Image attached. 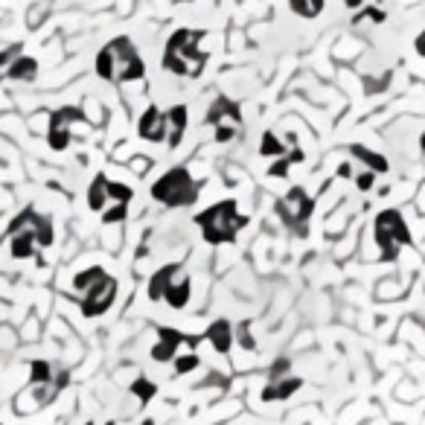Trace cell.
I'll return each instance as SVG.
<instances>
[{
  "label": "cell",
  "mask_w": 425,
  "mask_h": 425,
  "mask_svg": "<svg viewBox=\"0 0 425 425\" xmlns=\"http://www.w3.org/2000/svg\"><path fill=\"white\" fill-rule=\"evenodd\" d=\"M97 76L111 82V85H123V82H140L146 79V62L131 44L129 36H119L108 41L97 53Z\"/></svg>",
  "instance_id": "1"
},
{
  "label": "cell",
  "mask_w": 425,
  "mask_h": 425,
  "mask_svg": "<svg viewBox=\"0 0 425 425\" xmlns=\"http://www.w3.org/2000/svg\"><path fill=\"white\" fill-rule=\"evenodd\" d=\"M201 230V239L207 245H230V242L239 239V233L248 227V216L239 212V204L236 198H222L216 204L204 207L201 212H195L193 219Z\"/></svg>",
  "instance_id": "2"
},
{
  "label": "cell",
  "mask_w": 425,
  "mask_h": 425,
  "mask_svg": "<svg viewBox=\"0 0 425 425\" xmlns=\"http://www.w3.org/2000/svg\"><path fill=\"white\" fill-rule=\"evenodd\" d=\"M201 38H204V29H175L166 41L163 58H161L163 70L184 76V79H198L207 65V53L201 50Z\"/></svg>",
  "instance_id": "3"
},
{
  "label": "cell",
  "mask_w": 425,
  "mask_h": 425,
  "mask_svg": "<svg viewBox=\"0 0 425 425\" xmlns=\"http://www.w3.org/2000/svg\"><path fill=\"white\" fill-rule=\"evenodd\" d=\"M146 294L151 303H166L172 309H184L193 297V277L187 274L184 262L161 265L146 283Z\"/></svg>",
  "instance_id": "4"
},
{
  "label": "cell",
  "mask_w": 425,
  "mask_h": 425,
  "mask_svg": "<svg viewBox=\"0 0 425 425\" xmlns=\"http://www.w3.org/2000/svg\"><path fill=\"white\" fill-rule=\"evenodd\" d=\"M198 193H201V184L193 178V172L187 166L166 169L161 178L151 181V187H149V195L155 198L161 207H166V210L193 207L198 201Z\"/></svg>",
  "instance_id": "5"
},
{
  "label": "cell",
  "mask_w": 425,
  "mask_h": 425,
  "mask_svg": "<svg viewBox=\"0 0 425 425\" xmlns=\"http://www.w3.org/2000/svg\"><path fill=\"white\" fill-rule=\"evenodd\" d=\"M373 239H376V248H379V259L382 262L399 259L402 248L414 245V236H411V227H408L405 216H402L399 210H393V207L376 212V219H373Z\"/></svg>",
  "instance_id": "6"
},
{
  "label": "cell",
  "mask_w": 425,
  "mask_h": 425,
  "mask_svg": "<svg viewBox=\"0 0 425 425\" xmlns=\"http://www.w3.org/2000/svg\"><path fill=\"white\" fill-rule=\"evenodd\" d=\"M274 212L294 236L306 239L309 236V219L315 212V198L306 193V187H291L286 195H280L274 201Z\"/></svg>",
  "instance_id": "7"
},
{
  "label": "cell",
  "mask_w": 425,
  "mask_h": 425,
  "mask_svg": "<svg viewBox=\"0 0 425 425\" xmlns=\"http://www.w3.org/2000/svg\"><path fill=\"white\" fill-rule=\"evenodd\" d=\"M204 123L212 129V140L216 143H230L236 137H242V129H245V117H242L239 102H233L230 97H216L207 108Z\"/></svg>",
  "instance_id": "8"
},
{
  "label": "cell",
  "mask_w": 425,
  "mask_h": 425,
  "mask_svg": "<svg viewBox=\"0 0 425 425\" xmlns=\"http://www.w3.org/2000/svg\"><path fill=\"white\" fill-rule=\"evenodd\" d=\"M117 294H119V280L114 274H108V271H102V274L90 283L87 289H82L79 294H70V297L76 300L82 318L94 321V318H102L114 306Z\"/></svg>",
  "instance_id": "9"
},
{
  "label": "cell",
  "mask_w": 425,
  "mask_h": 425,
  "mask_svg": "<svg viewBox=\"0 0 425 425\" xmlns=\"http://www.w3.org/2000/svg\"><path fill=\"white\" fill-rule=\"evenodd\" d=\"M73 126H85V117L79 108L73 105H65L58 108L53 117H50V129H47V143L53 151H65L73 140Z\"/></svg>",
  "instance_id": "10"
},
{
  "label": "cell",
  "mask_w": 425,
  "mask_h": 425,
  "mask_svg": "<svg viewBox=\"0 0 425 425\" xmlns=\"http://www.w3.org/2000/svg\"><path fill=\"white\" fill-rule=\"evenodd\" d=\"M187 344L195 347L198 338L184 335V332L175 329V326H158V341L151 344L149 358H151V361H158V364H172L175 355L181 353V347H187Z\"/></svg>",
  "instance_id": "11"
},
{
  "label": "cell",
  "mask_w": 425,
  "mask_h": 425,
  "mask_svg": "<svg viewBox=\"0 0 425 425\" xmlns=\"http://www.w3.org/2000/svg\"><path fill=\"white\" fill-rule=\"evenodd\" d=\"M137 137L146 143H166V111L149 105L137 119Z\"/></svg>",
  "instance_id": "12"
},
{
  "label": "cell",
  "mask_w": 425,
  "mask_h": 425,
  "mask_svg": "<svg viewBox=\"0 0 425 425\" xmlns=\"http://www.w3.org/2000/svg\"><path fill=\"white\" fill-rule=\"evenodd\" d=\"M300 387H303V379H297V376H277V379H268V382L262 384L259 399H262L265 405H271V402H286V399L294 397Z\"/></svg>",
  "instance_id": "13"
},
{
  "label": "cell",
  "mask_w": 425,
  "mask_h": 425,
  "mask_svg": "<svg viewBox=\"0 0 425 425\" xmlns=\"http://www.w3.org/2000/svg\"><path fill=\"white\" fill-rule=\"evenodd\" d=\"M187 129H190V108L187 105L166 108V149H178L184 143Z\"/></svg>",
  "instance_id": "14"
},
{
  "label": "cell",
  "mask_w": 425,
  "mask_h": 425,
  "mask_svg": "<svg viewBox=\"0 0 425 425\" xmlns=\"http://www.w3.org/2000/svg\"><path fill=\"white\" fill-rule=\"evenodd\" d=\"M204 341L216 350V353H222V355H227L230 350H233V341H236V332H233V323L230 321H212L210 326H207V332H204Z\"/></svg>",
  "instance_id": "15"
},
{
  "label": "cell",
  "mask_w": 425,
  "mask_h": 425,
  "mask_svg": "<svg viewBox=\"0 0 425 425\" xmlns=\"http://www.w3.org/2000/svg\"><path fill=\"white\" fill-rule=\"evenodd\" d=\"M350 155H353V161H358L364 169H370V172H376V175L390 172L387 158L379 155L376 149H367V146H361V143H353V146H350Z\"/></svg>",
  "instance_id": "16"
},
{
  "label": "cell",
  "mask_w": 425,
  "mask_h": 425,
  "mask_svg": "<svg viewBox=\"0 0 425 425\" xmlns=\"http://www.w3.org/2000/svg\"><path fill=\"white\" fill-rule=\"evenodd\" d=\"M38 76V62L33 55H18L15 62L0 73V79H12V82H33Z\"/></svg>",
  "instance_id": "17"
},
{
  "label": "cell",
  "mask_w": 425,
  "mask_h": 425,
  "mask_svg": "<svg viewBox=\"0 0 425 425\" xmlns=\"http://www.w3.org/2000/svg\"><path fill=\"white\" fill-rule=\"evenodd\" d=\"M108 207V175L97 172L94 181L87 184V210L90 212H102Z\"/></svg>",
  "instance_id": "18"
},
{
  "label": "cell",
  "mask_w": 425,
  "mask_h": 425,
  "mask_svg": "<svg viewBox=\"0 0 425 425\" xmlns=\"http://www.w3.org/2000/svg\"><path fill=\"white\" fill-rule=\"evenodd\" d=\"M33 230H36V239H38V248H50L55 242V227H53V219L47 212H38L33 216Z\"/></svg>",
  "instance_id": "19"
},
{
  "label": "cell",
  "mask_w": 425,
  "mask_h": 425,
  "mask_svg": "<svg viewBox=\"0 0 425 425\" xmlns=\"http://www.w3.org/2000/svg\"><path fill=\"white\" fill-rule=\"evenodd\" d=\"M129 393L140 399V405H149L151 399L158 397V382H151L149 376H137V379L129 384Z\"/></svg>",
  "instance_id": "20"
},
{
  "label": "cell",
  "mask_w": 425,
  "mask_h": 425,
  "mask_svg": "<svg viewBox=\"0 0 425 425\" xmlns=\"http://www.w3.org/2000/svg\"><path fill=\"white\" fill-rule=\"evenodd\" d=\"M259 155L262 158H283V155H289V149L274 131H265L259 140Z\"/></svg>",
  "instance_id": "21"
},
{
  "label": "cell",
  "mask_w": 425,
  "mask_h": 425,
  "mask_svg": "<svg viewBox=\"0 0 425 425\" xmlns=\"http://www.w3.org/2000/svg\"><path fill=\"white\" fill-rule=\"evenodd\" d=\"M131 198H134V190L129 184L108 178V204H131Z\"/></svg>",
  "instance_id": "22"
},
{
  "label": "cell",
  "mask_w": 425,
  "mask_h": 425,
  "mask_svg": "<svg viewBox=\"0 0 425 425\" xmlns=\"http://www.w3.org/2000/svg\"><path fill=\"white\" fill-rule=\"evenodd\" d=\"M297 161H303V151H291V155H283V158H274V163L268 166V178H286L289 175V169H291V163H297Z\"/></svg>",
  "instance_id": "23"
},
{
  "label": "cell",
  "mask_w": 425,
  "mask_h": 425,
  "mask_svg": "<svg viewBox=\"0 0 425 425\" xmlns=\"http://www.w3.org/2000/svg\"><path fill=\"white\" fill-rule=\"evenodd\" d=\"M172 367H175V376H187L201 367V358H198V353H178Z\"/></svg>",
  "instance_id": "24"
},
{
  "label": "cell",
  "mask_w": 425,
  "mask_h": 425,
  "mask_svg": "<svg viewBox=\"0 0 425 425\" xmlns=\"http://www.w3.org/2000/svg\"><path fill=\"white\" fill-rule=\"evenodd\" d=\"M289 6L300 18H318L323 12V0H289Z\"/></svg>",
  "instance_id": "25"
},
{
  "label": "cell",
  "mask_w": 425,
  "mask_h": 425,
  "mask_svg": "<svg viewBox=\"0 0 425 425\" xmlns=\"http://www.w3.org/2000/svg\"><path fill=\"white\" fill-rule=\"evenodd\" d=\"M99 222L105 225V227H111V225H119V222H126V216H129V204H108L102 212H99Z\"/></svg>",
  "instance_id": "26"
},
{
  "label": "cell",
  "mask_w": 425,
  "mask_h": 425,
  "mask_svg": "<svg viewBox=\"0 0 425 425\" xmlns=\"http://www.w3.org/2000/svg\"><path fill=\"white\" fill-rule=\"evenodd\" d=\"M353 181H355V187H358L361 193H370V190L376 187V172H370V169L355 172V175H353Z\"/></svg>",
  "instance_id": "27"
},
{
  "label": "cell",
  "mask_w": 425,
  "mask_h": 425,
  "mask_svg": "<svg viewBox=\"0 0 425 425\" xmlns=\"http://www.w3.org/2000/svg\"><path fill=\"white\" fill-rule=\"evenodd\" d=\"M18 55H21V44H12V47H6V50H0V70H6Z\"/></svg>",
  "instance_id": "28"
},
{
  "label": "cell",
  "mask_w": 425,
  "mask_h": 425,
  "mask_svg": "<svg viewBox=\"0 0 425 425\" xmlns=\"http://www.w3.org/2000/svg\"><path fill=\"white\" fill-rule=\"evenodd\" d=\"M289 364H291L289 358H280V361L274 364V367H271V373H268V379H277V376H286V373H289Z\"/></svg>",
  "instance_id": "29"
},
{
  "label": "cell",
  "mask_w": 425,
  "mask_h": 425,
  "mask_svg": "<svg viewBox=\"0 0 425 425\" xmlns=\"http://www.w3.org/2000/svg\"><path fill=\"white\" fill-rule=\"evenodd\" d=\"M353 175H355V172H353V166H350V163H341V166H338V178L353 181Z\"/></svg>",
  "instance_id": "30"
},
{
  "label": "cell",
  "mask_w": 425,
  "mask_h": 425,
  "mask_svg": "<svg viewBox=\"0 0 425 425\" xmlns=\"http://www.w3.org/2000/svg\"><path fill=\"white\" fill-rule=\"evenodd\" d=\"M414 47H416V53L425 58V29H422V33L416 36V41H414Z\"/></svg>",
  "instance_id": "31"
},
{
  "label": "cell",
  "mask_w": 425,
  "mask_h": 425,
  "mask_svg": "<svg viewBox=\"0 0 425 425\" xmlns=\"http://www.w3.org/2000/svg\"><path fill=\"white\" fill-rule=\"evenodd\" d=\"M44 9H47V6H36V9H33V15H29V18H33L29 23H33V26H38V23H41V15H44Z\"/></svg>",
  "instance_id": "32"
},
{
  "label": "cell",
  "mask_w": 425,
  "mask_h": 425,
  "mask_svg": "<svg viewBox=\"0 0 425 425\" xmlns=\"http://www.w3.org/2000/svg\"><path fill=\"white\" fill-rule=\"evenodd\" d=\"M419 146H422V149H425V131H422V137H419Z\"/></svg>",
  "instance_id": "33"
},
{
  "label": "cell",
  "mask_w": 425,
  "mask_h": 425,
  "mask_svg": "<svg viewBox=\"0 0 425 425\" xmlns=\"http://www.w3.org/2000/svg\"><path fill=\"white\" fill-rule=\"evenodd\" d=\"M140 425H155V419H146V422H140Z\"/></svg>",
  "instance_id": "34"
},
{
  "label": "cell",
  "mask_w": 425,
  "mask_h": 425,
  "mask_svg": "<svg viewBox=\"0 0 425 425\" xmlns=\"http://www.w3.org/2000/svg\"><path fill=\"white\" fill-rule=\"evenodd\" d=\"M82 425H97V422H90V419H87V422H82Z\"/></svg>",
  "instance_id": "35"
},
{
  "label": "cell",
  "mask_w": 425,
  "mask_h": 425,
  "mask_svg": "<svg viewBox=\"0 0 425 425\" xmlns=\"http://www.w3.org/2000/svg\"><path fill=\"white\" fill-rule=\"evenodd\" d=\"M105 425H117V422H114V419H111V422H105Z\"/></svg>",
  "instance_id": "36"
}]
</instances>
